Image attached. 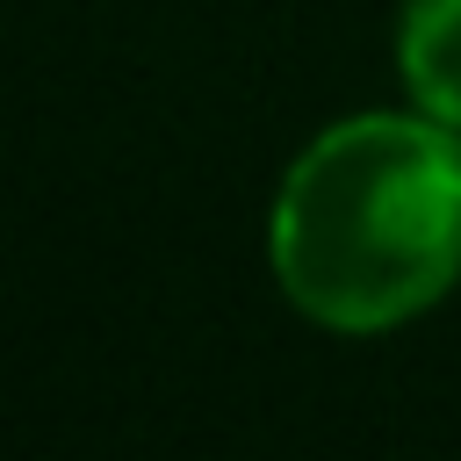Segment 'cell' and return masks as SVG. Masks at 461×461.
Segmentation results:
<instances>
[{"label": "cell", "mask_w": 461, "mask_h": 461, "mask_svg": "<svg viewBox=\"0 0 461 461\" xmlns=\"http://www.w3.org/2000/svg\"><path fill=\"white\" fill-rule=\"evenodd\" d=\"M274 274L339 331H382L439 303L461 274L454 130L439 115H360L324 130L281 180Z\"/></svg>", "instance_id": "1"}, {"label": "cell", "mask_w": 461, "mask_h": 461, "mask_svg": "<svg viewBox=\"0 0 461 461\" xmlns=\"http://www.w3.org/2000/svg\"><path fill=\"white\" fill-rule=\"evenodd\" d=\"M396 50H403V79L418 108L461 130V0H411Z\"/></svg>", "instance_id": "2"}]
</instances>
